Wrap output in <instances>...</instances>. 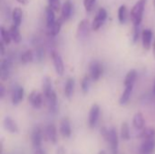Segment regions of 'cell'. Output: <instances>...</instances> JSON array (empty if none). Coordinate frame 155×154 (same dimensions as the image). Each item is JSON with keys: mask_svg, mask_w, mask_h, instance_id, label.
<instances>
[{"mask_svg": "<svg viewBox=\"0 0 155 154\" xmlns=\"http://www.w3.org/2000/svg\"><path fill=\"white\" fill-rule=\"evenodd\" d=\"M133 90H134V85L126 86L124 88V91L123 92V93H122V95H121V97L119 99V103H120L121 105H124L129 102V100L131 98V95L133 93Z\"/></svg>", "mask_w": 155, "mask_h": 154, "instance_id": "obj_23", "label": "cell"}, {"mask_svg": "<svg viewBox=\"0 0 155 154\" xmlns=\"http://www.w3.org/2000/svg\"><path fill=\"white\" fill-rule=\"evenodd\" d=\"M152 40H153V31L149 28L143 30L142 32V43L143 47L144 50L149 51L152 46Z\"/></svg>", "mask_w": 155, "mask_h": 154, "instance_id": "obj_12", "label": "cell"}, {"mask_svg": "<svg viewBox=\"0 0 155 154\" xmlns=\"http://www.w3.org/2000/svg\"><path fill=\"white\" fill-rule=\"evenodd\" d=\"M52 59H53L54 67L56 74L60 76L63 75L64 73V61H63L61 54L56 51H53L52 52Z\"/></svg>", "mask_w": 155, "mask_h": 154, "instance_id": "obj_5", "label": "cell"}, {"mask_svg": "<svg viewBox=\"0 0 155 154\" xmlns=\"http://www.w3.org/2000/svg\"><path fill=\"white\" fill-rule=\"evenodd\" d=\"M24 93H25V91L22 86H19V85L15 86L13 89V93H12V103L14 105L18 104L23 100Z\"/></svg>", "mask_w": 155, "mask_h": 154, "instance_id": "obj_17", "label": "cell"}, {"mask_svg": "<svg viewBox=\"0 0 155 154\" xmlns=\"http://www.w3.org/2000/svg\"><path fill=\"white\" fill-rule=\"evenodd\" d=\"M84 7L85 9L86 12L90 13L93 11V9L94 8V5L96 4V0H84Z\"/></svg>", "mask_w": 155, "mask_h": 154, "instance_id": "obj_34", "label": "cell"}, {"mask_svg": "<svg viewBox=\"0 0 155 154\" xmlns=\"http://www.w3.org/2000/svg\"><path fill=\"white\" fill-rule=\"evenodd\" d=\"M0 52H1V55L5 54V44L2 41L0 42Z\"/></svg>", "mask_w": 155, "mask_h": 154, "instance_id": "obj_40", "label": "cell"}, {"mask_svg": "<svg viewBox=\"0 0 155 154\" xmlns=\"http://www.w3.org/2000/svg\"><path fill=\"white\" fill-rule=\"evenodd\" d=\"M12 59L11 58H5L2 60L0 64V77L2 80H6L11 73L12 69Z\"/></svg>", "mask_w": 155, "mask_h": 154, "instance_id": "obj_7", "label": "cell"}, {"mask_svg": "<svg viewBox=\"0 0 155 154\" xmlns=\"http://www.w3.org/2000/svg\"><path fill=\"white\" fill-rule=\"evenodd\" d=\"M109 143L111 146L112 154H118L119 152V137H118L117 130L114 127L110 129Z\"/></svg>", "mask_w": 155, "mask_h": 154, "instance_id": "obj_8", "label": "cell"}, {"mask_svg": "<svg viewBox=\"0 0 155 154\" xmlns=\"http://www.w3.org/2000/svg\"><path fill=\"white\" fill-rule=\"evenodd\" d=\"M154 5H155V0H154Z\"/></svg>", "mask_w": 155, "mask_h": 154, "instance_id": "obj_46", "label": "cell"}, {"mask_svg": "<svg viewBox=\"0 0 155 154\" xmlns=\"http://www.w3.org/2000/svg\"><path fill=\"white\" fill-rule=\"evenodd\" d=\"M31 142L35 150L40 149L43 142V131L40 127H35L31 134Z\"/></svg>", "mask_w": 155, "mask_h": 154, "instance_id": "obj_9", "label": "cell"}, {"mask_svg": "<svg viewBox=\"0 0 155 154\" xmlns=\"http://www.w3.org/2000/svg\"><path fill=\"white\" fill-rule=\"evenodd\" d=\"M55 154H65V150L63 146H60L57 148L56 152H55Z\"/></svg>", "mask_w": 155, "mask_h": 154, "instance_id": "obj_38", "label": "cell"}, {"mask_svg": "<svg viewBox=\"0 0 155 154\" xmlns=\"http://www.w3.org/2000/svg\"><path fill=\"white\" fill-rule=\"evenodd\" d=\"M100 116V106L96 103L93 104L90 112H89V116H88V125L90 128H94L98 123Z\"/></svg>", "mask_w": 155, "mask_h": 154, "instance_id": "obj_6", "label": "cell"}, {"mask_svg": "<svg viewBox=\"0 0 155 154\" xmlns=\"http://www.w3.org/2000/svg\"><path fill=\"white\" fill-rule=\"evenodd\" d=\"M9 34L11 36L12 41H14L15 43L18 44L21 41V34H20V31H19V27L15 26L14 25H12L9 28Z\"/></svg>", "mask_w": 155, "mask_h": 154, "instance_id": "obj_27", "label": "cell"}, {"mask_svg": "<svg viewBox=\"0 0 155 154\" xmlns=\"http://www.w3.org/2000/svg\"><path fill=\"white\" fill-rule=\"evenodd\" d=\"M63 23H64V20L61 17H59L58 19H56L55 23L50 28L47 29L49 35H51V36H56L60 33V31H61Z\"/></svg>", "mask_w": 155, "mask_h": 154, "instance_id": "obj_24", "label": "cell"}, {"mask_svg": "<svg viewBox=\"0 0 155 154\" xmlns=\"http://www.w3.org/2000/svg\"><path fill=\"white\" fill-rule=\"evenodd\" d=\"M140 35L142 36L141 25L140 26H134V29H133V42L136 43L138 41V39L140 38Z\"/></svg>", "mask_w": 155, "mask_h": 154, "instance_id": "obj_35", "label": "cell"}, {"mask_svg": "<svg viewBox=\"0 0 155 154\" xmlns=\"http://www.w3.org/2000/svg\"><path fill=\"white\" fill-rule=\"evenodd\" d=\"M3 124H4L5 129L8 133H18V132H19L18 125L16 124L15 121H14L11 117H9V116L5 117V119L3 121Z\"/></svg>", "mask_w": 155, "mask_h": 154, "instance_id": "obj_15", "label": "cell"}, {"mask_svg": "<svg viewBox=\"0 0 155 154\" xmlns=\"http://www.w3.org/2000/svg\"><path fill=\"white\" fill-rule=\"evenodd\" d=\"M140 138H142L143 141L155 139V129L153 128V127H149V128L143 129V132L140 134Z\"/></svg>", "mask_w": 155, "mask_h": 154, "instance_id": "obj_28", "label": "cell"}, {"mask_svg": "<svg viewBox=\"0 0 155 154\" xmlns=\"http://www.w3.org/2000/svg\"><path fill=\"white\" fill-rule=\"evenodd\" d=\"M35 57L39 62L43 61V59L45 57V51L42 46H37L35 48Z\"/></svg>", "mask_w": 155, "mask_h": 154, "instance_id": "obj_36", "label": "cell"}, {"mask_svg": "<svg viewBox=\"0 0 155 154\" xmlns=\"http://www.w3.org/2000/svg\"><path fill=\"white\" fill-rule=\"evenodd\" d=\"M155 150V139L145 140L140 147L141 154H152Z\"/></svg>", "mask_w": 155, "mask_h": 154, "instance_id": "obj_16", "label": "cell"}, {"mask_svg": "<svg viewBox=\"0 0 155 154\" xmlns=\"http://www.w3.org/2000/svg\"><path fill=\"white\" fill-rule=\"evenodd\" d=\"M137 78V72L135 69H132L130 70L125 78H124V87L126 86H130V85H134V83L136 81Z\"/></svg>", "mask_w": 155, "mask_h": 154, "instance_id": "obj_25", "label": "cell"}, {"mask_svg": "<svg viewBox=\"0 0 155 154\" xmlns=\"http://www.w3.org/2000/svg\"><path fill=\"white\" fill-rule=\"evenodd\" d=\"M59 131L61 135L64 138H69L72 134V128H71V123L68 118H64L61 123H60V127Z\"/></svg>", "mask_w": 155, "mask_h": 154, "instance_id": "obj_14", "label": "cell"}, {"mask_svg": "<svg viewBox=\"0 0 155 154\" xmlns=\"http://www.w3.org/2000/svg\"><path fill=\"white\" fill-rule=\"evenodd\" d=\"M28 102L34 108L39 109L43 105V95L37 91H33L28 96Z\"/></svg>", "mask_w": 155, "mask_h": 154, "instance_id": "obj_10", "label": "cell"}, {"mask_svg": "<svg viewBox=\"0 0 155 154\" xmlns=\"http://www.w3.org/2000/svg\"><path fill=\"white\" fill-rule=\"evenodd\" d=\"M104 74V66L103 64L97 61L94 60L89 64V75L93 81H98Z\"/></svg>", "mask_w": 155, "mask_h": 154, "instance_id": "obj_3", "label": "cell"}, {"mask_svg": "<svg viewBox=\"0 0 155 154\" xmlns=\"http://www.w3.org/2000/svg\"><path fill=\"white\" fill-rule=\"evenodd\" d=\"M73 14V3L71 0H65L64 4L62 5L61 8V18L64 21H67L70 19Z\"/></svg>", "mask_w": 155, "mask_h": 154, "instance_id": "obj_11", "label": "cell"}, {"mask_svg": "<svg viewBox=\"0 0 155 154\" xmlns=\"http://www.w3.org/2000/svg\"><path fill=\"white\" fill-rule=\"evenodd\" d=\"M48 6L51 7L54 12H58L62 8L61 0H48Z\"/></svg>", "mask_w": 155, "mask_h": 154, "instance_id": "obj_33", "label": "cell"}, {"mask_svg": "<svg viewBox=\"0 0 155 154\" xmlns=\"http://www.w3.org/2000/svg\"><path fill=\"white\" fill-rule=\"evenodd\" d=\"M34 56H35V54H34V53H33L32 50H26V51H25V52L21 54V56H20V61H21L22 64H29V63L33 62Z\"/></svg>", "mask_w": 155, "mask_h": 154, "instance_id": "obj_29", "label": "cell"}, {"mask_svg": "<svg viewBox=\"0 0 155 154\" xmlns=\"http://www.w3.org/2000/svg\"><path fill=\"white\" fill-rule=\"evenodd\" d=\"M5 96V87L3 84H0V98H4Z\"/></svg>", "mask_w": 155, "mask_h": 154, "instance_id": "obj_39", "label": "cell"}, {"mask_svg": "<svg viewBox=\"0 0 155 154\" xmlns=\"http://www.w3.org/2000/svg\"><path fill=\"white\" fill-rule=\"evenodd\" d=\"M153 55H154L155 57V38L154 41H153Z\"/></svg>", "mask_w": 155, "mask_h": 154, "instance_id": "obj_43", "label": "cell"}, {"mask_svg": "<svg viewBox=\"0 0 155 154\" xmlns=\"http://www.w3.org/2000/svg\"><path fill=\"white\" fill-rule=\"evenodd\" d=\"M45 137L47 141L52 143H56L57 142V130L54 124H49L45 129Z\"/></svg>", "mask_w": 155, "mask_h": 154, "instance_id": "obj_13", "label": "cell"}, {"mask_svg": "<svg viewBox=\"0 0 155 154\" xmlns=\"http://www.w3.org/2000/svg\"><path fill=\"white\" fill-rule=\"evenodd\" d=\"M34 154H45V152L43 150V149H37V150H35V153Z\"/></svg>", "mask_w": 155, "mask_h": 154, "instance_id": "obj_41", "label": "cell"}, {"mask_svg": "<svg viewBox=\"0 0 155 154\" xmlns=\"http://www.w3.org/2000/svg\"><path fill=\"white\" fill-rule=\"evenodd\" d=\"M90 28L92 29V25H90V22L87 19H83L77 26L76 29V37L80 40L87 37L90 32Z\"/></svg>", "mask_w": 155, "mask_h": 154, "instance_id": "obj_4", "label": "cell"}, {"mask_svg": "<svg viewBox=\"0 0 155 154\" xmlns=\"http://www.w3.org/2000/svg\"><path fill=\"white\" fill-rule=\"evenodd\" d=\"M45 21L47 29L50 28L56 21L55 19V12L49 6L45 7Z\"/></svg>", "mask_w": 155, "mask_h": 154, "instance_id": "obj_21", "label": "cell"}, {"mask_svg": "<svg viewBox=\"0 0 155 154\" xmlns=\"http://www.w3.org/2000/svg\"><path fill=\"white\" fill-rule=\"evenodd\" d=\"M42 87H43V92H44L45 97H47V96L50 95L53 92H54V88H53L52 80H51V78L48 77V76H45V77L43 79Z\"/></svg>", "mask_w": 155, "mask_h": 154, "instance_id": "obj_20", "label": "cell"}, {"mask_svg": "<svg viewBox=\"0 0 155 154\" xmlns=\"http://www.w3.org/2000/svg\"><path fill=\"white\" fill-rule=\"evenodd\" d=\"M147 0H138L130 12V17L134 26H140L143 21L144 8L146 5Z\"/></svg>", "mask_w": 155, "mask_h": 154, "instance_id": "obj_1", "label": "cell"}, {"mask_svg": "<svg viewBox=\"0 0 155 154\" xmlns=\"http://www.w3.org/2000/svg\"><path fill=\"white\" fill-rule=\"evenodd\" d=\"M107 16H108V14H107V11L104 7H100L97 12H96V15L92 22V30L93 31H98L102 26L105 23L106 19H107Z\"/></svg>", "mask_w": 155, "mask_h": 154, "instance_id": "obj_2", "label": "cell"}, {"mask_svg": "<svg viewBox=\"0 0 155 154\" xmlns=\"http://www.w3.org/2000/svg\"><path fill=\"white\" fill-rule=\"evenodd\" d=\"M130 128L127 123H123L121 126V138L124 141H128L130 140Z\"/></svg>", "mask_w": 155, "mask_h": 154, "instance_id": "obj_30", "label": "cell"}, {"mask_svg": "<svg viewBox=\"0 0 155 154\" xmlns=\"http://www.w3.org/2000/svg\"><path fill=\"white\" fill-rule=\"evenodd\" d=\"M118 21L121 25H124L126 23L127 18H128V10H127V6L125 5H122L119 8H118Z\"/></svg>", "mask_w": 155, "mask_h": 154, "instance_id": "obj_26", "label": "cell"}, {"mask_svg": "<svg viewBox=\"0 0 155 154\" xmlns=\"http://www.w3.org/2000/svg\"><path fill=\"white\" fill-rule=\"evenodd\" d=\"M12 21L13 25L15 26H20L23 19V11L20 7H15L12 11Z\"/></svg>", "mask_w": 155, "mask_h": 154, "instance_id": "obj_19", "label": "cell"}, {"mask_svg": "<svg viewBox=\"0 0 155 154\" xmlns=\"http://www.w3.org/2000/svg\"><path fill=\"white\" fill-rule=\"evenodd\" d=\"M153 93L155 95V79H154V84H153Z\"/></svg>", "mask_w": 155, "mask_h": 154, "instance_id": "obj_45", "label": "cell"}, {"mask_svg": "<svg viewBox=\"0 0 155 154\" xmlns=\"http://www.w3.org/2000/svg\"><path fill=\"white\" fill-rule=\"evenodd\" d=\"M133 125L135 130L143 131L145 126V119L142 113H136L133 118Z\"/></svg>", "mask_w": 155, "mask_h": 154, "instance_id": "obj_18", "label": "cell"}, {"mask_svg": "<svg viewBox=\"0 0 155 154\" xmlns=\"http://www.w3.org/2000/svg\"><path fill=\"white\" fill-rule=\"evenodd\" d=\"M74 86H75V83H74V78H68L65 85H64V96L68 99H70L74 92Z\"/></svg>", "mask_w": 155, "mask_h": 154, "instance_id": "obj_22", "label": "cell"}, {"mask_svg": "<svg viewBox=\"0 0 155 154\" xmlns=\"http://www.w3.org/2000/svg\"><path fill=\"white\" fill-rule=\"evenodd\" d=\"M91 77L90 75H85L82 82H81V89H82V92L84 93H87L88 91H89V88H90V84H91Z\"/></svg>", "mask_w": 155, "mask_h": 154, "instance_id": "obj_32", "label": "cell"}, {"mask_svg": "<svg viewBox=\"0 0 155 154\" xmlns=\"http://www.w3.org/2000/svg\"><path fill=\"white\" fill-rule=\"evenodd\" d=\"M19 4H21V5H27L28 4V2H29V0H16Z\"/></svg>", "mask_w": 155, "mask_h": 154, "instance_id": "obj_42", "label": "cell"}, {"mask_svg": "<svg viewBox=\"0 0 155 154\" xmlns=\"http://www.w3.org/2000/svg\"><path fill=\"white\" fill-rule=\"evenodd\" d=\"M101 134L103 136V138L107 142L109 143V138H110V130H108L107 128L104 127L101 129Z\"/></svg>", "mask_w": 155, "mask_h": 154, "instance_id": "obj_37", "label": "cell"}, {"mask_svg": "<svg viewBox=\"0 0 155 154\" xmlns=\"http://www.w3.org/2000/svg\"><path fill=\"white\" fill-rule=\"evenodd\" d=\"M0 34H1V41L5 44L8 45L11 43V41H12L11 36H10V34H9V31L5 30V27L2 26L1 29H0Z\"/></svg>", "mask_w": 155, "mask_h": 154, "instance_id": "obj_31", "label": "cell"}, {"mask_svg": "<svg viewBox=\"0 0 155 154\" xmlns=\"http://www.w3.org/2000/svg\"><path fill=\"white\" fill-rule=\"evenodd\" d=\"M98 154H106V152H105L104 151H100V152H99V153H98Z\"/></svg>", "mask_w": 155, "mask_h": 154, "instance_id": "obj_44", "label": "cell"}]
</instances>
